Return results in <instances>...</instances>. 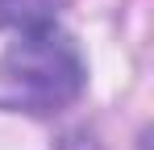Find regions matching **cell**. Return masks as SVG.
<instances>
[{
	"mask_svg": "<svg viewBox=\"0 0 154 150\" xmlns=\"http://www.w3.org/2000/svg\"><path fill=\"white\" fill-rule=\"evenodd\" d=\"M58 4L63 0H0V25H21V29L50 25Z\"/></svg>",
	"mask_w": 154,
	"mask_h": 150,
	"instance_id": "obj_2",
	"label": "cell"
},
{
	"mask_svg": "<svg viewBox=\"0 0 154 150\" xmlns=\"http://www.w3.org/2000/svg\"><path fill=\"white\" fill-rule=\"evenodd\" d=\"M0 79L17 104H25L33 113H50L79 96L83 58L75 42L63 29H54V21L33 25V29H21V38L8 46L0 63Z\"/></svg>",
	"mask_w": 154,
	"mask_h": 150,
	"instance_id": "obj_1",
	"label": "cell"
}]
</instances>
